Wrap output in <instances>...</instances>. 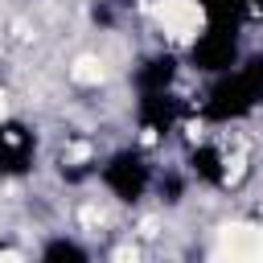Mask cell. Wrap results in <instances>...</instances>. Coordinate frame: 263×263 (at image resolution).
<instances>
[{"instance_id":"12","label":"cell","mask_w":263,"mask_h":263,"mask_svg":"<svg viewBox=\"0 0 263 263\" xmlns=\"http://www.w3.org/2000/svg\"><path fill=\"white\" fill-rule=\"evenodd\" d=\"M251 21H263V0H251Z\"/></svg>"},{"instance_id":"7","label":"cell","mask_w":263,"mask_h":263,"mask_svg":"<svg viewBox=\"0 0 263 263\" xmlns=\"http://www.w3.org/2000/svg\"><path fill=\"white\" fill-rule=\"evenodd\" d=\"M181 49L173 45H160L152 53H144L136 66H132V90L136 95H156V90H177V78H181Z\"/></svg>"},{"instance_id":"6","label":"cell","mask_w":263,"mask_h":263,"mask_svg":"<svg viewBox=\"0 0 263 263\" xmlns=\"http://www.w3.org/2000/svg\"><path fill=\"white\" fill-rule=\"evenodd\" d=\"M148 16H152L156 33H160L173 49H185V45L201 33V25H205L201 0H152V4H148Z\"/></svg>"},{"instance_id":"1","label":"cell","mask_w":263,"mask_h":263,"mask_svg":"<svg viewBox=\"0 0 263 263\" xmlns=\"http://www.w3.org/2000/svg\"><path fill=\"white\" fill-rule=\"evenodd\" d=\"M99 189L119 201V205H140L144 197H152V181H156V160L144 152V144H123L111 148L107 156H99L95 168Z\"/></svg>"},{"instance_id":"2","label":"cell","mask_w":263,"mask_h":263,"mask_svg":"<svg viewBox=\"0 0 263 263\" xmlns=\"http://www.w3.org/2000/svg\"><path fill=\"white\" fill-rule=\"evenodd\" d=\"M181 168L201 189H234L247 164H242V152L226 148L222 140H193L185 148V164Z\"/></svg>"},{"instance_id":"11","label":"cell","mask_w":263,"mask_h":263,"mask_svg":"<svg viewBox=\"0 0 263 263\" xmlns=\"http://www.w3.org/2000/svg\"><path fill=\"white\" fill-rule=\"evenodd\" d=\"M238 78H242V86L251 90V99L263 107V49H242V58H238Z\"/></svg>"},{"instance_id":"8","label":"cell","mask_w":263,"mask_h":263,"mask_svg":"<svg viewBox=\"0 0 263 263\" xmlns=\"http://www.w3.org/2000/svg\"><path fill=\"white\" fill-rule=\"evenodd\" d=\"M95 251L82 242V238H74V234H66V230H58V234H49L41 247H37V259H45V263H86Z\"/></svg>"},{"instance_id":"3","label":"cell","mask_w":263,"mask_h":263,"mask_svg":"<svg viewBox=\"0 0 263 263\" xmlns=\"http://www.w3.org/2000/svg\"><path fill=\"white\" fill-rule=\"evenodd\" d=\"M242 58V29H222V25H201V33L185 45V66L197 70L201 78L234 70Z\"/></svg>"},{"instance_id":"5","label":"cell","mask_w":263,"mask_h":263,"mask_svg":"<svg viewBox=\"0 0 263 263\" xmlns=\"http://www.w3.org/2000/svg\"><path fill=\"white\" fill-rule=\"evenodd\" d=\"M37 127L21 115H0V181H25L37 168Z\"/></svg>"},{"instance_id":"10","label":"cell","mask_w":263,"mask_h":263,"mask_svg":"<svg viewBox=\"0 0 263 263\" xmlns=\"http://www.w3.org/2000/svg\"><path fill=\"white\" fill-rule=\"evenodd\" d=\"M189 173L185 168H160L156 164V181H152V193H156V201L160 205H181L185 201V193H189Z\"/></svg>"},{"instance_id":"4","label":"cell","mask_w":263,"mask_h":263,"mask_svg":"<svg viewBox=\"0 0 263 263\" xmlns=\"http://www.w3.org/2000/svg\"><path fill=\"white\" fill-rule=\"evenodd\" d=\"M136 132H140V144H160L168 140L185 115H189V103L177 95V90H156V95H136Z\"/></svg>"},{"instance_id":"9","label":"cell","mask_w":263,"mask_h":263,"mask_svg":"<svg viewBox=\"0 0 263 263\" xmlns=\"http://www.w3.org/2000/svg\"><path fill=\"white\" fill-rule=\"evenodd\" d=\"M201 16H205V25L247 29L251 25V0H201Z\"/></svg>"}]
</instances>
